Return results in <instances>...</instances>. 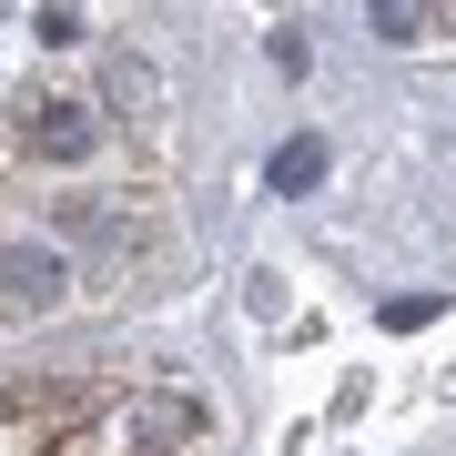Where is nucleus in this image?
<instances>
[{
	"instance_id": "f257e3e1",
	"label": "nucleus",
	"mask_w": 456,
	"mask_h": 456,
	"mask_svg": "<svg viewBox=\"0 0 456 456\" xmlns=\"http://www.w3.org/2000/svg\"><path fill=\"white\" fill-rule=\"evenodd\" d=\"M61 284H71V264L51 254V244H0V325H11V314L61 305Z\"/></svg>"
},
{
	"instance_id": "f03ea898",
	"label": "nucleus",
	"mask_w": 456,
	"mask_h": 456,
	"mask_svg": "<svg viewBox=\"0 0 456 456\" xmlns=\"http://www.w3.org/2000/svg\"><path fill=\"white\" fill-rule=\"evenodd\" d=\"M31 152L82 163V152H92V112H82V102H31Z\"/></svg>"
},
{
	"instance_id": "7ed1b4c3",
	"label": "nucleus",
	"mask_w": 456,
	"mask_h": 456,
	"mask_svg": "<svg viewBox=\"0 0 456 456\" xmlns=\"http://www.w3.org/2000/svg\"><path fill=\"white\" fill-rule=\"evenodd\" d=\"M264 173H274V193H314V183H325V142H314V132H294Z\"/></svg>"
},
{
	"instance_id": "20e7f679",
	"label": "nucleus",
	"mask_w": 456,
	"mask_h": 456,
	"mask_svg": "<svg viewBox=\"0 0 456 456\" xmlns=\"http://www.w3.org/2000/svg\"><path fill=\"white\" fill-rule=\"evenodd\" d=\"M132 436H203V406L193 395H152V406H132Z\"/></svg>"
},
{
	"instance_id": "39448f33",
	"label": "nucleus",
	"mask_w": 456,
	"mask_h": 456,
	"mask_svg": "<svg viewBox=\"0 0 456 456\" xmlns=\"http://www.w3.org/2000/svg\"><path fill=\"white\" fill-rule=\"evenodd\" d=\"M365 31H375V41H416V31H436V11H406V0H386V11H365Z\"/></svg>"
},
{
	"instance_id": "423d86ee",
	"label": "nucleus",
	"mask_w": 456,
	"mask_h": 456,
	"mask_svg": "<svg viewBox=\"0 0 456 456\" xmlns=\"http://www.w3.org/2000/svg\"><path fill=\"white\" fill-rule=\"evenodd\" d=\"M112 102H122V112H152V102H163V82H152L142 61H122V71H112Z\"/></svg>"
}]
</instances>
